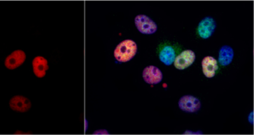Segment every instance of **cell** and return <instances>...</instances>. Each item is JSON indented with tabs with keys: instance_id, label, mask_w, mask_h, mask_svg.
Wrapping results in <instances>:
<instances>
[{
	"instance_id": "obj_2",
	"label": "cell",
	"mask_w": 254,
	"mask_h": 135,
	"mask_svg": "<svg viewBox=\"0 0 254 135\" xmlns=\"http://www.w3.org/2000/svg\"><path fill=\"white\" fill-rule=\"evenodd\" d=\"M135 25L138 30L142 34L152 35L157 31V25L154 20L145 16V15H138L135 18Z\"/></svg>"
},
{
	"instance_id": "obj_4",
	"label": "cell",
	"mask_w": 254,
	"mask_h": 135,
	"mask_svg": "<svg viewBox=\"0 0 254 135\" xmlns=\"http://www.w3.org/2000/svg\"><path fill=\"white\" fill-rule=\"evenodd\" d=\"M178 106L181 110L193 113L197 112L200 109L201 103L200 101L194 96H184L180 99Z\"/></svg>"
},
{
	"instance_id": "obj_10",
	"label": "cell",
	"mask_w": 254,
	"mask_h": 135,
	"mask_svg": "<svg viewBox=\"0 0 254 135\" xmlns=\"http://www.w3.org/2000/svg\"><path fill=\"white\" fill-rule=\"evenodd\" d=\"M49 69L48 62L41 56L35 57L32 60V70L38 78H43Z\"/></svg>"
},
{
	"instance_id": "obj_12",
	"label": "cell",
	"mask_w": 254,
	"mask_h": 135,
	"mask_svg": "<svg viewBox=\"0 0 254 135\" xmlns=\"http://www.w3.org/2000/svg\"><path fill=\"white\" fill-rule=\"evenodd\" d=\"M234 50L229 46H223L219 52V63L222 66L231 64L234 58Z\"/></svg>"
},
{
	"instance_id": "obj_6",
	"label": "cell",
	"mask_w": 254,
	"mask_h": 135,
	"mask_svg": "<svg viewBox=\"0 0 254 135\" xmlns=\"http://www.w3.org/2000/svg\"><path fill=\"white\" fill-rule=\"evenodd\" d=\"M26 54L22 50H16L6 57L4 66L7 69L13 70L19 68L25 63Z\"/></svg>"
},
{
	"instance_id": "obj_8",
	"label": "cell",
	"mask_w": 254,
	"mask_h": 135,
	"mask_svg": "<svg viewBox=\"0 0 254 135\" xmlns=\"http://www.w3.org/2000/svg\"><path fill=\"white\" fill-rule=\"evenodd\" d=\"M10 108L18 112H26L31 108V102L28 98L22 96H15L9 102Z\"/></svg>"
},
{
	"instance_id": "obj_1",
	"label": "cell",
	"mask_w": 254,
	"mask_h": 135,
	"mask_svg": "<svg viewBox=\"0 0 254 135\" xmlns=\"http://www.w3.org/2000/svg\"><path fill=\"white\" fill-rule=\"evenodd\" d=\"M137 53V45L132 40H126L120 43L114 50V57L121 63L130 61Z\"/></svg>"
},
{
	"instance_id": "obj_3",
	"label": "cell",
	"mask_w": 254,
	"mask_h": 135,
	"mask_svg": "<svg viewBox=\"0 0 254 135\" xmlns=\"http://www.w3.org/2000/svg\"><path fill=\"white\" fill-rule=\"evenodd\" d=\"M217 24L215 19L210 16L204 18L201 22L199 23L197 27V33L200 38L203 39H207L212 36V34L216 29Z\"/></svg>"
},
{
	"instance_id": "obj_13",
	"label": "cell",
	"mask_w": 254,
	"mask_h": 135,
	"mask_svg": "<svg viewBox=\"0 0 254 135\" xmlns=\"http://www.w3.org/2000/svg\"><path fill=\"white\" fill-rule=\"evenodd\" d=\"M249 120L251 124H254V112H252L250 115H249Z\"/></svg>"
},
{
	"instance_id": "obj_7",
	"label": "cell",
	"mask_w": 254,
	"mask_h": 135,
	"mask_svg": "<svg viewBox=\"0 0 254 135\" xmlns=\"http://www.w3.org/2000/svg\"><path fill=\"white\" fill-rule=\"evenodd\" d=\"M142 77L148 84H157L162 81L163 74L159 68L150 66L144 69Z\"/></svg>"
},
{
	"instance_id": "obj_11",
	"label": "cell",
	"mask_w": 254,
	"mask_h": 135,
	"mask_svg": "<svg viewBox=\"0 0 254 135\" xmlns=\"http://www.w3.org/2000/svg\"><path fill=\"white\" fill-rule=\"evenodd\" d=\"M176 57L175 48L170 45H164L161 47L159 53V59L166 66H171Z\"/></svg>"
},
{
	"instance_id": "obj_9",
	"label": "cell",
	"mask_w": 254,
	"mask_h": 135,
	"mask_svg": "<svg viewBox=\"0 0 254 135\" xmlns=\"http://www.w3.org/2000/svg\"><path fill=\"white\" fill-rule=\"evenodd\" d=\"M202 68L203 74L207 78H212L215 77L218 70V61L210 56L204 57L202 61Z\"/></svg>"
},
{
	"instance_id": "obj_5",
	"label": "cell",
	"mask_w": 254,
	"mask_h": 135,
	"mask_svg": "<svg viewBox=\"0 0 254 135\" xmlns=\"http://www.w3.org/2000/svg\"><path fill=\"white\" fill-rule=\"evenodd\" d=\"M195 54L191 50H185L175 57L174 65L177 69L184 70L190 67L195 60Z\"/></svg>"
}]
</instances>
